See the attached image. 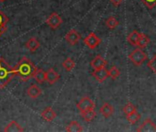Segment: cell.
Here are the masks:
<instances>
[{
	"mask_svg": "<svg viewBox=\"0 0 156 132\" xmlns=\"http://www.w3.org/2000/svg\"><path fill=\"white\" fill-rule=\"evenodd\" d=\"M95 107V104L94 102L88 96H84L82 97L79 103L77 104V108L80 110V112L84 111L86 109H90V108H94Z\"/></svg>",
	"mask_w": 156,
	"mask_h": 132,
	"instance_id": "cell-6",
	"label": "cell"
},
{
	"mask_svg": "<svg viewBox=\"0 0 156 132\" xmlns=\"http://www.w3.org/2000/svg\"><path fill=\"white\" fill-rule=\"evenodd\" d=\"M92 76L99 82V83H102L104 82L108 77H110L109 75V71L104 67L101 69H98V70H94L92 72Z\"/></svg>",
	"mask_w": 156,
	"mask_h": 132,
	"instance_id": "cell-7",
	"label": "cell"
},
{
	"mask_svg": "<svg viewBox=\"0 0 156 132\" xmlns=\"http://www.w3.org/2000/svg\"><path fill=\"white\" fill-rule=\"evenodd\" d=\"M107 61L102 58L101 55H97L90 62V65L91 67L94 69V70H98V69H101V68H104L106 65H107Z\"/></svg>",
	"mask_w": 156,
	"mask_h": 132,
	"instance_id": "cell-12",
	"label": "cell"
},
{
	"mask_svg": "<svg viewBox=\"0 0 156 132\" xmlns=\"http://www.w3.org/2000/svg\"><path fill=\"white\" fill-rule=\"evenodd\" d=\"M106 26L110 28V29H114L118 25H119V22L118 20L114 17H110L107 20H106Z\"/></svg>",
	"mask_w": 156,
	"mask_h": 132,
	"instance_id": "cell-24",
	"label": "cell"
},
{
	"mask_svg": "<svg viewBox=\"0 0 156 132\" xmlns=\"http://www.w3.org/2000/svg\"><path fill=\"white\" fill-rule=\"evenodd\" d=\"M140 35L141 33H139L137 30H133L132 31V33L128 36L127 38V40L129 43H131L132 45L133 46H137V43H138V40H139V38H140Z\"/></svg>",
	"mask_w": 156,
	"mask_h": 132,
	"instance_id": "cell-19",
	"label": "cell"
},
{
	"mask_svg": "<svg viewBox=\"0 0 156 132\" xmlns=\"http://www.w3.org/2000/svg\"><path fill=\"white\" fill-rule=\"evenodd\" d=\"M82 127L78 121H71L66 128V131L68 132H80L82 131Z\"/></svg>",
	"mask_w": 156,
	"mask_h": 132,
	"instance_id": "cell-18",
	"label": "cell"
},
{
	"mask_svg": "<svg viewBox=\"0 0 156 132\" xmlns=\"http://www.w3.org/2000/svg\"><path fill=\"white\" fill-rule=\"evenodd\" d=\"M147 66L156 74V54L149 61V62L147 63Z\"/></svg>",
	"mask_w": 156,
	"mask_h": 132,
	"instance_id": "cell-27",
	"label": "cell"
},
{
	"mask_svg": "<svg viewBox=\"0 0 156 132\" xmlns=\"http://www.w3.org/2000/svg\"><path fill=\"white\" fill-rule=\"evenodd\" d=\"M122 2H123V0H111V3L115 6H119Z\"/></svg>",
	"mask_w": 156,
	"mask_h": 132,
	"instance_id": "cell-30",
	"label": "cell"
},
{
	"mask_svg": "<svg viewBox=\"0 0 156 132\" xmlns=\"http://www.w3.org/2000/svg\"><path fill=\"white\" fill-rule=\"evenodd\" d=\"M59 78H60V75L53 68H50L46 72V81L49 85H54L59 80Z\"/></svg>",
	"mask_w": 156,
	"mask_h": 132,
	"instance_id": "cell-10",
	"label": "cell"
},
{
	"mask_svg": "<svg viewBox=\"0 0 156 132\" xmlns=\"http://www.w3.org/2000/svg\"><path fill=\"white\" fill-rule=\"evenodd\" d=\"M149 43H150V38L147 35L141 33L138 43H137V46L139 48H141V49H144V48H146L147 45H149Z\"/></svg>",
	"mask_w": 156,
	"mask_h": 132,
	"instance_id": "cell-20",
	"label": "cell"
},
{
	"mask_svg": "<svg viewBox=\"0 0 156 132\" xmlns=\"http://www.w3.org/2000/svg\"><path fill=\"white\" fill-rule=\"evenodd\" d=\"M65 40L68 41V43H69L70 45H76L80 40V35L79 34V32L75 29H70L65 36Z\"/></svg>",
	"mask_w": 156,
	"mask_h": 132,
	"instance_id": "cell-8",
	"label": "cell"
},
{
	"mask_svg": "<svg viewBox=\"0 0 156 132\" xmlns=\"http://www.w3.org/2000/svg\"><path fill=\"white\" fill-rule=\"evenodd\" d=\"M126 117H127L128 122L130 124H132V125L136 124L140 120V119H141V115L137 111H135V112H133V113H132V114H130V115H128Z\"/></svg>",
	"mask_w": 156,
	"mask_h": 132,
	"instance_id": "cell-23",
	"label": "cell"
},
{
	"mask_svg": "<svg viewBox=\"0 0 156 132\" xmlns=\"http://www.w3.org/2000/svg\"><path fill=\"white\" fill-rule=\"evenodd\" d=\"M41 93H42L41 89L36 85H31L27 90V95L32 99L37 98L41 95Z\"/></svg>",
	"mask_w": 156,
	"mask_h": 132,
	"instance_id": "cell-13",
	"label": "cell"
},
{
	"mask_svg": "<svg viewBox=\"0 0 156 132\" xmlns=\"http://www.w3.org/2000/svg\"><path fill=\"white\" fill-rule=\"evenodd\" d=\"M137 131L156 132V125L150 119H146L144 123L137 129Z\"/></svg>",
	"mask_w": 156,
	"mask_h": 132,
	"instance_id": "cell-9",
	"label": "cell"
},
{
	"mask_svg": "<svg viewBox=\"0 0 156 132\" xmlns=\"http://www.w3.org/2000/svg\"><path fill=\"white\" fill-rule=\"evenodd\" d=\"M149 9H152L156 6V0H141Z\"/></svg>",
	"mask_w": 156,
	"mask_h": 132,
	"instance_id": "cell-28",
	"label": "cell"
},
{
	"mask_svg": "<svg viewBox=\"0 0 156 132\" xmlns=\"http://www.w3.org/2000/svg\"><path fill=\"white\" fill-rule=\"evenodd\" d=\"M83 41H84V43L87 45V47L89 49L94 50L95 48H97L100 45L101 40L94 32H90L86 38H84Z\"/></svg>",
	"mask_w": 156,
	"mask_h": 132,
	"instance_id": "cell-4",
	"label": "cell"
},
{
	"mask_svg": "<svg viewBox=\"0 0 156 132\" xmlns=\"http://www.w3.org/2000/svg\"><path fill=\"white\" fill-rule=\"evenodd\" d=\"M15 76L13 67H11L4 58L0 57V89H4Z\"/></svg>",
	"mask_w": 156,
	"mask_h": 132,
	"instance_id": "cell-2",
	"label": "cell"
},
{
	"mask_svg": "<svg viewBox=\"0 0 156 132\" xmlns=\"http://www.w3.org/2000/svg\"><path fill=\"white\" fill-rule=\"evenodd\" d=\"M40 116H41V118H42L45 121H47V122H51V121H53V120L56 119L57 114H56V112H55L51 107H46V108L41 112Z\"/></svg>",
	"mask_w": 156,
	"mask_h": 132,
	"instance_id": "cell-11",
	"label": "cell"
},
{
	"mask_svg": "<svg viewBox=\"0 0 156 132\" xmlns=\"http://www.w3.org/2000/svg\"><path fill=\"white\" fill-rule=\"evenodd\" d=\"M13 70L15 75L18 76L21 81L26 82L30 78L34 77L35 73L37 71V67L30 59L24 56L20 58L18 62L13 67Z\"/></svg>",
	"mask_w": 156,
	"mask_h": 132,
	"instance_id": "cell-1",
	"label": "cell"
},
{
	"mask_svg": "<svg viewBox=\"0 0 156 132\" xmlns=\"http://www.w3.org/2000/svg\"><path fill=\"white\" fill-rule=\"evenodd\" d=\"M80 115L86 122H90L95 119L96 112H95L94 108H90V109H86L84 111H81Z\"/></svg>",
	"mask_w": 156,
	"mask_h": 132,
	"instance_id": "cell-16",
	"label": "cell"
},
{
	"mask_svg": "<svg viewBox=\"0 0 156 132\" xmlns=\"http://www.w3.org/2000/svg\"><path fill=\"white\" fill-rule=\"evenodd\" d=\"M109 75L112 79L116 80L119 76H120V71L117 67L112 66L110 70H109Z\"/></svg>",
	"mask_w": 156,
	"mask_h": 132,
	"instance_id": "cell-26",
	"label": "cell"
},
{
	"mask_svg": "<svg viewBox=\"0 0 156 132\" xmlns=\"http://www.w3.org/2000/svg\"><path fill=\"white\" fill-rule=\"evenodd\" d=\"M46 23L52 29H57L62 24V18L60 17V16L58 13L53 12L48 17V18L46 19Z\"/></svg>",
	"mask_w": 156,
	"mask_h": 132,
	"instance_id": "cell-5",
	"label": "cell"
},
{
	"mask_svg": "<svg viewBox=\"0 0 156 132\" xmlns=\"http://www.w3.org/2000/svg\"><path fill=\"white\" fill-rule=\"evenodd\" d=\"M7 22H8V17L0 10V24H5V25H6Z\"/></svg>",
	"mask_w": 156,
	"mask_h": 132,
	"instance_id": "cell-29",
	"label": "cell"
},
{
	"mask_svg": "<svg viewBox=\"0 0 156 132\" xmlns=\"http://www.w3.org/2000/svg\"><path fill=\"white\" fill-rule=\"evenodd\" d=\"M4 131L5 132H21L24 131V129L15 120L10 121L4 129Z\"/></svg>",
	"mask_w": 156,
	"mask_h": 132,
	"instance_id": "cell-14",
	"label": "cell"
},
{
	"mask_svg": "<svg viewBox=\"0 0 156 132\" xmlns=\"http://www.w3.org/2000/svg\"><path fill=\"white\" fill-rule=\"evenodd\" d=\"M34 78L37 84H42L43 82L46 81V72H44L41 69H37Z\"/></svg>",
	"mask_w": 156,
	"mask_h": 132,
	"instance_id": "cell-21",
	"label": "cell"
},
{
	"mask_svg": "<svg viewBox=\"0 0 156 132\" xmlns=\"http://www.w3.org/2000/svg\"><path fill=\"white\" fill-rule=\"evenodd\" d=\"M5 0H0V2H5Z\"/></svg>",
	"mask_w": 156,
	"mask_h": 132,
	"instance_id": "cell-32",
	"label": "cell"
},
{
	"mask_svg": "<svg viewBox=\"0 0 156 132\" xmlns=\"http://www.w3.org/2000/svg\"><path fill=\"white\" fill-rule=\"evenodd\" d=\"M5 30H6V26L5 24H0V37L4 34Z\"/></svg>",
	"mask_w": 156,
	"mask_h": 132,
	"instance_id": "cell-31",
	"label": "cell"
},
{
	"mask_svg": "<svg viewBox=\"0 0 156 132\" xmlns=\"http://www.w3.org/2000/svg\"><path fill=\"white\" fill-rule=\"evenodd\" d=\"M113 111H114L113 107H112L109 103H104V104L101 107V108H100L101 114L105 119H109V118L113 114Z\"/></svg>",
	"mask_w": 156,
	"mask_h": 132,
	"instance_id": "cell-15",
	"label": "cell"
},
{
	"mask_svg": "<svg viewBox=\"0 0 156 132\" xmlns=\"http://www.w3.org/2000/svg\"><path fill=\"white\" fill-rule=\"evenodd\" d=\"M136 111V107L132 104V103H127L125 106H124V107H123V113L126 115V116H128V115H130V114H132V113H133V112H135Z\"/></svg>",
	"mask_w": 156,
	"mask_h": 132,
	"instance_id": "cell-25",
	"label": "cell"
},
{
	"mask_svg": "<svg viewBox=\"0 0 156 132\" xmlns=\"http://www.w3.org/2000/svg\"><path fill=\"white\" fill-rule=\"evenodd\" d=\"M62 66L63 68L67 71V72H71L74 67H75V62L71 58H67L63 62H62Z\"/></svg>",
	"mask_w": 156,
	"mask_h": 132,
	"instance_id": "cell-22",
	"label": "cell"
},
{
	"mask_svg": "<svg viewBox=\"0 0 156 132\" xmlns=\"http://www.w3.org/2000/svg\"><path fill=\"white\" fill-rule=\"evenodd\" d=\"M129 59L134 65L141 66L147 60V54L141 48H138L129 54Z\"/></svg>",
	"mask_w": 156,
	"mask_h": 132,
	"instance_id": "cell-3",
	"label": "cell"
},
{
	"mask_svg": "<svg viewBox=\"0 0 156 132\" xmlns=\"http://www.w3.org/2000/svg\"><path fill=\"white\" fill-rule=\"evenodd\" d=\"M26 46H27V50H28L29 51L34 52V51H36L39 48L40 43H39V41H38L36 38H31V39H29V40L27 41Z\"/></svg>",
	"mask_w": 156,
	"mask_h": 132,
	"instance_id": "cell-17",
	"label": "cell"
}]
</instances>
